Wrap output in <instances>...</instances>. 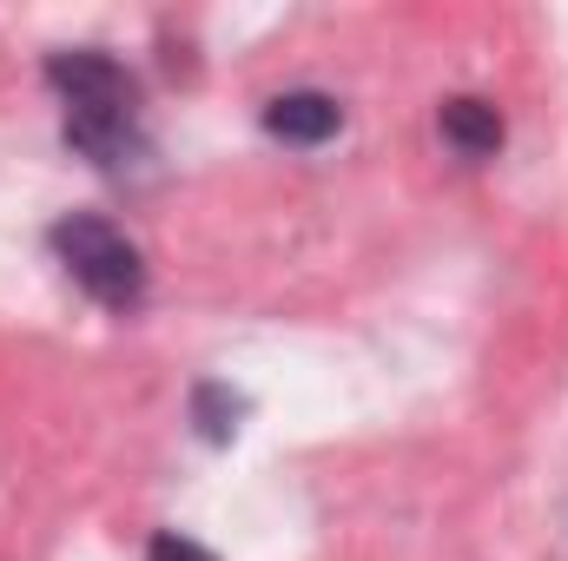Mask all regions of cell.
<instances>
[{"mask_svg":"<svg viewBox=\"0 0 568 561\" xmlns=\"http://www.w3.org/2000/svg\"><path fill=\"white\" fill-rule=\"evenodd\" d=\"M47 86L60 100V133L67 145L106 172V178H126L152 159V140H145V106H140V80L100 53V47H73V53H47Z\"/></svg>","mask_w":568,"mask_h":561,"instance_id":"1","label":"cell"},{"mask_svg":"<svg viewBox=\"0 0 568 561\" xmlns=\"http://www.w3.org/2000/svg\"><path fill=\"white\" fill-rule=\"evenodd\" d=\"M47 245H53V258L67 265V278L80 284L93 304H106L113 317H133L145 304V258L113 218H100V212H67V218H53Z\"/></svg>","mask_w":568,"mask_h":561,"instance_id":"2","label":"cell"},{"mask_svg":"<svg viewBox=\"0 0 568 561\" xmlns=\"http://www.w3.org/2000/svg\"><path fill=\"white\" fill-rule=\"evenodd\" d=\"M265 133L284 145H324L344 133V106L331 100V93H317V86H304V93H278L272 106H265Z\"/></svg>","mask_w":568,"mask_h":561,"instance_id":"3","label":"cell"},{"mask_svg":"<svg viewBox=\"0 0 568 561\" xmlns=\"http://www.w3.org/2000/svg\"><path fill=\"white\" fill-rule=\"evenodd\" d=\"M436 133H443V145H449L456 159L483 165V159L503 152V113H496L489 100H476V93H456V100L436 106Z\"/></svg>","mask_w":568,"mask_h":561,"instance_id":"4","label":"cell"},{"mask_svg":"<svg viewBox=\"0 0 568 561\" xmlns=\"http://www.w3.org/2000/svg\"><path fill=\"white\" fill-rule=\"evenodd\" d=\"M239 417H245V397H239L232 384L205 377V384L192 390V422H199V436H205L212 449H225V442L239 436Z\"/></svg>","mask_w":568,"mask_h":561,"instance_id":"5","label":"cell"},{"mask_svg":"<svg viewBox=\"0 0 568 561\" xmlns=\"http://www.w3.org/2000/svg\"><path fill=\"white\" fill-rule=\"evenodd\" d=\"M145 561H219L212 549H199L192 536H179V529H159L152 542H145Z\"/></svg>","mask_w":568,"mask_h":561,"instance_id":"6","label":"cell"}]
</instances>
